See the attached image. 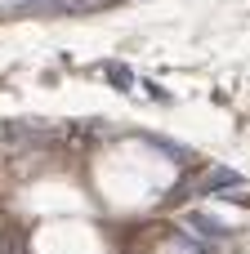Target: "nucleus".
<instances>
[{"mask_svg":"<svg viewBox=\"0 0 250 254\" xmlns=\"http://www.w3.org/2000/svg\"><path fill=\"white\" fill-rule=\"evenodd\" d=\"M242 183V174H233V170H224V165H215V170H206L197 183H192V192H201V196H210V192H233Z\"/></svg>","mask_w":250,"mask_h":254,"instance_id":"obj_1","label":"nucleus"},{"mask_svg":"<svg viewBox=\"0 0 250 254\" xmlns=\"http://www.w3.org/2000/svg\"><path fill=\"white\" fill-rule=\"evenodd\" d=\"M22 9H40V13H58V9H67V0H18Z\"/></svg>","mask_w":250,"mask_h":254,"instance_id":"obj_2","label":"nucleus"},{"mask_svg":"<svg viewBox=\"0 0 250 254\" xmlns=\"http://www.w3.org/2000/svg\"><path fill=\"white\" fill-rule=\"evenodd\" d=\"M107 76H112V85H116V89H130V67H121V63H107Z\"/></svg>","mask_w":250,"mask_h":254,"instance_id":"obj_3","label":"nucleus"},{"mask_svg":"<svg viewBox=\"0 0 250 254\" xmlns=\"http://www.w3.org/2000/svg\"><path fill=\"white\" fill-rule=\"evenodd\" d=\"M85 4H98V0H85Z\"/></svg>","mask_w":250,"mask_h":254,"instance_id":"obj_4","label":"nucleus"}]
</instances>
